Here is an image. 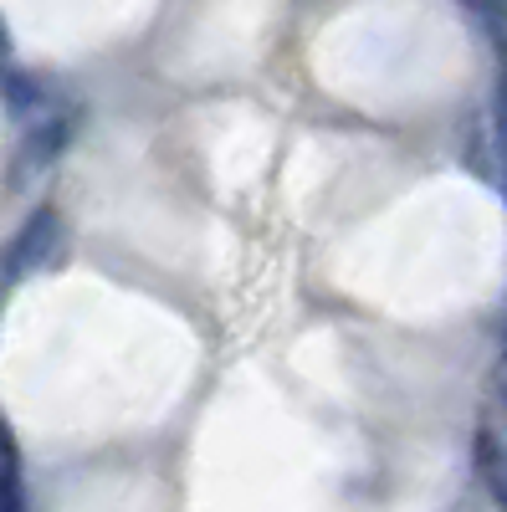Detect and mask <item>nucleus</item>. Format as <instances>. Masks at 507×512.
<instances>
[{"label": "nucleus", "instance_id": "1", "mask_svg": "<svg viewBox=\"0 0 507 512\" xmlns=\"http://www.w3.org/2000/svg\"><path fill=\"white\" fill-rule=\"evenodd\" d=\"M57 236H62V216L47 205V210H36V216L16 231V241L0 251V277L6 282H21L31 272H41L52 262V251H57Z\"/></svg>", "mask_w": 507, "mask_h": 512}, {"label": "nucleus", "instance_id": "2", "mask_svg": "<svg viewBox=\"0 0 507 512\" xmlns=\"http://www.w3.org/2000/svg\"><path fill=\"white\" fill-rule=\"evenodd\" d=\"M472 461H477V477L487 482V492L497 497V507H507V441H497L492 431H477Z\"/></svg>", "mask_w": 507, "mask_h": 512}, {"label": "nucleus", "instance_id": "3", "mask_svg": "<svg viewBox=\"0 0 507 512\" xmlns=\"http://www.w3.org/2000/svg\"><path fill=\"white\" fill-rule=\"evenodd\" d=\"M6 507H21V456L11 441V425L0 420V512Z\"/></svg>", "mask_w": 507, "mask_h": 512}, {"label": "nucleus", "instance_id": "4", "mask_svg": "<svg viewBox=\"0 0 507 512\" xmlns=\"http://www.w3.org/2000/svg\"><path fill=\"white\" fill-rule=\"evenodd\" d=\"M0 67H11V36H6V26H0Z\"/></svg>", "mask_w": 507, "mask_h": 512}, {"label": "nucleus", "instance_id": "5", "mask_svg": "<svg viewBox=\"0 0 507 512\" xmlns=\"http://www.w3.org/2000/svg\"><path fill=\"white\" fill-rule=\"evenodd\" d=\"M492 6H502V0H492Z\"/></svg>", "mask_w": 507, "mask_h": 512}]
</instances>
